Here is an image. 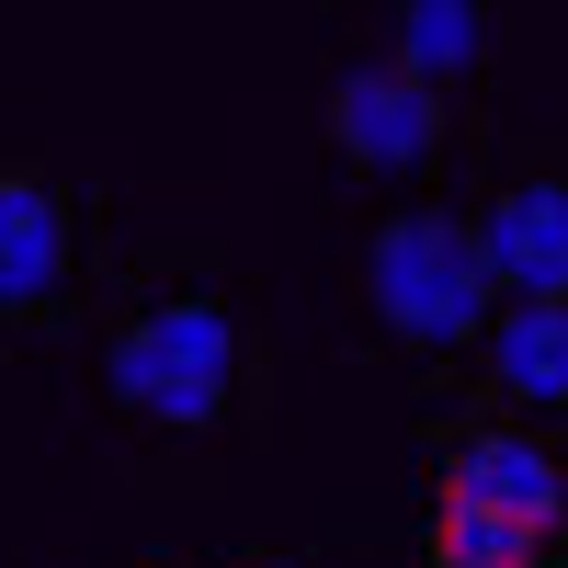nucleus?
Returning a JSON list of instances; mask_svg holds the SVG:
<instances>
[{"mask_svg": "<svg viewBox=\"0 0 568 568\" xmlns=\"http://www.w3.org/2000/svg\"><path fill=\"white\" fill-rule=\"evenodd\" d=\"M387 58L420 69L433 91H455L466 69L489 58V12H478V0H398V12H387Z\"/></svg>", "mask_w": 568, "mask_h": 568, "instance_id": "6e6552de", "label": "nucleus"}, {"mask_svg": "<svg viewBox=\"0 0 568 568\" xmlns=\"http://www.w3.org/2000/svg\"><path fill=\"white\" fill-rule=\"evenodd\" d=\"M568 546V466L524 420H478L433 466V568H557Z\"/></svg>", "mask_w": 568, "mask_h": 568, "instance_id": "f03ea898", "label": "nucleus"}, {"mask_svg": "<svg viewBox=\"0 0 568 568\" xmlns=\"http://www.w3.org/2000/svg\"><path fill=\"white\" fill-rule=\"evenodd\" d=\"M80 262H91L80 194H69L58 171H34V160H0V329L69 318Z\"/></svg>", "mask_w": 568, "mask_h": 568, "instance_id": "39448f33", "label": "nucleus"}, {"mask_svg": "<svg viewBox=\"0 0 568 568\" xmlns=\"http://www.w3.org/2000/svg\"><path fill=\"white\" fill-rule=\"evenodd\" d=\"M478 364L500 409H568V307H500Z\"/></svg>", "mask_w": 568, "mask_h": 568, "instance_id": "0eeeda50", "label": "nucleus"}, {"mask_svg": "<svg viewBox=\"0 0 568 568\" xmlns=\"http://www.w3.org/2000/svg\"><path fill=\"white\" fill-rule=\"evenodd\" d=\"M364 307H375V329H387L398 353H466V342H489L500 284L478 262V227H466L455 205L375 216V240H364Z\"/></svg>", "mask_w": 568, "mask_h": 568, "instance_id": "7ed1b4c3", "label": "nucleus"}, {"mask_svg": "<svg viewBox=\"0 0 568 568\" xmlns=\"http://www.w3.org/2000/svg\"><path fill=\"white\" fill-rule=\"evenodd\" d=\"M444 136H455V91H433L420 69H398L387 45H364V58L329 69V149H342L353 171L420 182L444 160Z\"/></svg>", "mask_w": 568, "mask_h": 568, "instance_id": "20e7f679", "label": "nucleus"}, {"mask_svg": "<svg viewBox=\"0 0 568 568\" xmlns=\"http://www.w3.org/2000/svg\"><path fill=\"white\" fill-rule=\"evenodd\" d=\"M466 227H478L500 307H568V171H511Z\"/></svg>", "mask_w": 568, "mask_h": 568, "instance_id": "423d86ee", "label": "nucleus"}, {"mask_svg": "<svg viewBox=\"0 0 568 568\" xmlns=\"http://www.w3.org/2000/svg\"><path fill=\"white\" fill-rule=\"evenodd\" d=\"M103 398L149 444H227L262 409V329L216 273H160L136 284L103 329Z\"/></svg>", "mask_w": 568, "mask_h": 568, "instance_id": "f257e3e1", "label": "nucleus"}]
</instances>
